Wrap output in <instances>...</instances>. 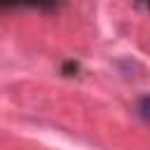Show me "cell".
<instances>
[{
  "mask_svg": "<svg viewBox=\"0 0 150 150\" xmlns=\"http://www.w3.org/2000/svg\"><path fill=\"white\" fill-rule=\"evenodd\" d=\"M59 0H0V7H52Z\"/></svg>",
  "mask_w": 150,
  "mask_h": 150,
  "instance_id": "cell-1",
  "label": "cell"
},
{
  "mask_svg": "<svg viewBox=\"0 0 150 150\" xmlns=\"http://www.w3.org/2000/svg\"><path fill=\"white\" fill-rule=\"evenodd\" d=\"M136 112H138V117H141L145 124H150V94H145V96L138 98V103H136Z\"/></svg>",
  "mask_w": 150,
  "mask_h": 150,
  "instance_id": "cell-2",
  "label": "cell"
},
{
  "mask_svg": "<svg viewBox=\"0 0 150 150\" xmlns=\"http://www.w3.org/2000/svg\"><path fill=\"white\" fill-rule=\"evenodd\" d=\"M143 2H145V5H148V9H150V0H143Z\"/></svg>",
  "mask_w": 150,
  "mask_h": 150,
  "instance_id": "cell-3",
  "label": "cell"
}]
</instances>
